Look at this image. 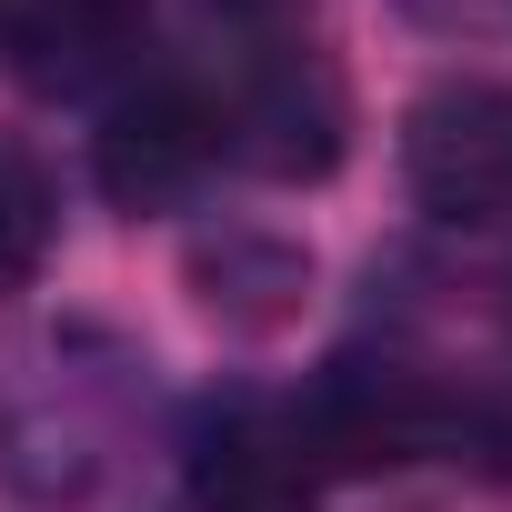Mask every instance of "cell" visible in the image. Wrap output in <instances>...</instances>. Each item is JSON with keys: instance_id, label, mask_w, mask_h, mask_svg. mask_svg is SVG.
Listing matches in <instances>:
<instances>
[{"instance_id": "6da1fadb", "label": "cell", "mask_w": 512, "mask_h": 512, "mask_svg": "<svg viewBox=\"0 0 512 512\" xmlns=\"http://www.w3.org/2000/svg\"><path fill=\"white\" fill-rule=\"evenodd\" d=\"M412 191L442 221H492L512 211V91H442L412 111Z\"/></svg>"}, {"instance_id": "7a4b0ae2", "label": "cell", "mask_w": 512, "mask_h": 512, "mask_svg": "<svg viewBox=\"0 0 512 512\" xmlns=\"http://www.w3.org/2000/svg\"><path fill=\"white\" fill-rule=\"evenodd\" d=\"M221 141H231L221 101H201L191 81H161V91H141V101L101 131V191L131 201V211H161V201H181V191L221 161Z\"/></svg>"}, {"instance_id": "3957f363", "label": "cell", "mask_w": 512, "mask_h": 512, "mask_svg": "<svg viewBox=\"0 0 512 512\" xmlns=\"http://www.w3.org/2000/svg\"><path fill=\"white\" fill-rule=\"evenodd\" d=\"M191 492H201V512H312V432L272 422V412H241L201 442Z\"/></svg>"}, {"instance_id": "277c9868", "label": "cell", "mask_w": 512, "mask_h": 512, "mask_svg": "<svg viewBox=\"0 0 512 512\" xmlns=\"http://www.w3.org/2000/svg\"><path fill=\"white\" fill-rule=\"evenodd\" d=\"M141 11L151 0H0V51L31 81H81L141 41Z\"/></svg>"}, {"instance_id": "5b68a950", "label": "cell", "mask_w": 512, "mask_h": 512, "mask_svg": "<svg viewBox=\"0 0 512 512\" xmlns=\"http://www.w3.org/2000/svg\"><path fill=\"white\" fill-rule=\"evenodd\" d=\"M51 251V181L21 141H0V292H21Z\"/></svg>"}]
</instances>
